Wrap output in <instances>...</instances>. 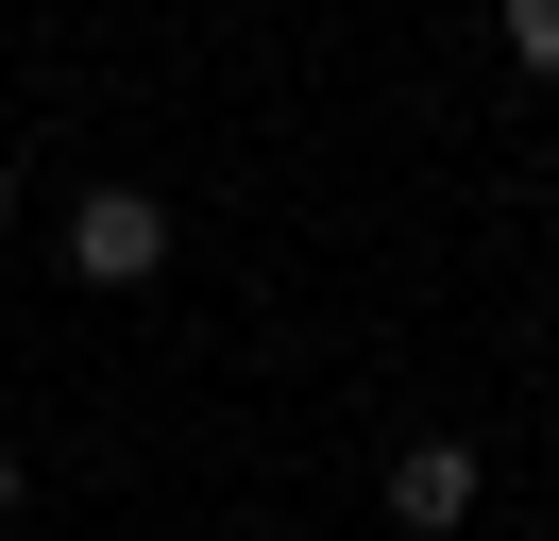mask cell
Wrapping results in <instances>:
<instances>
[{
	"mask_svg": "<svg viewBox=\"0 0 559 541\" xmlns=\"http://www.w3.org/2000/svg\"><path fill=\"white\" fill-rule=\"evenodd\" d=\"M69 270L85 288H153V270H170V203L153 187H85L69 203Z\"/></svg>",
	"mask_w": 559,
	"mask_h": 541,
	"instance_id": "cell-1",
	"label": "cell"
},
{
	"mask_svg": "<svg viewBox=\"0 0 559 541\" xmlns=\"http://www.w3.org/2000/svg\"><path fill=\"white\" fill-rule=\"evenodd\" d=\"M0 507H17V457H0Z\"/></svg>",
	"mask_w": 559,
	"mask_h": 541,
	"instance_id": "cell-5",
	"label": "cell"
},
{
	"mask_svg": "<svg viewBox=\"0 0 559 541\" xmlns=\"http://www.w3.org/2000/svg\"><path fill=\"white\" fill-rule=\"evenodd\" d=\"M0 220H17V169H0Z\"/></svg>",
	"mask_w": 559,
	"mask_h": 541,
	"instance_id": "cell-4",
	"label": "cell"
},
{
	"mask_svg": "<svg viewBox=\"0 0 559 541\" xmlns=\"http://www.w3.org/2000/svg\"><path fill=\"white\" fill-rule=\"evenodd\" d=\"M509 17V68H559V0H491Z\"/></svg>",
	"mask_w": 559,
	"mask_h": 541,
	"instance_id": "cell-3",
	"label": "cell"
},
{
	"mask_svg": "<svg viewBox=\"0 0 559 541\" xmlns=\"http://www.w3.org/2000/svg\"><path fill=\"white\" fill-rule=\"evenodd\" d=\"M390 525H475V440H407V457H390Z\"/></svg>",
	"mask_w": 559,
	"mask_h": 541,
	"instance_id": "cell-2",
	"label": "cell"
}]
</instances>
